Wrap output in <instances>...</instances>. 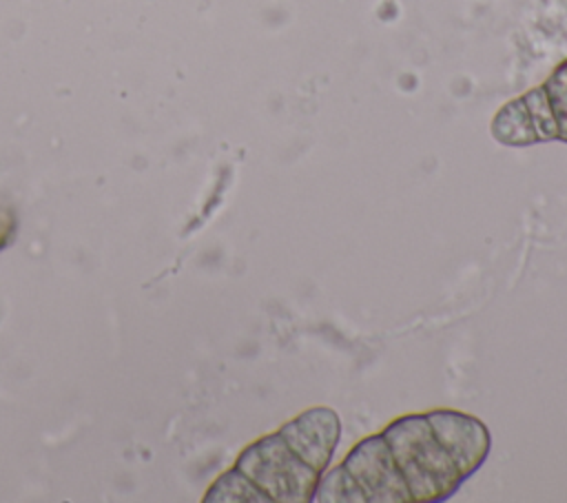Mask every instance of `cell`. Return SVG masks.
Wrapping results in <instances>:
<instances>
[{"mask_svg": "<svg viewBox=\"0 0 567 503\" xmlns=\"http://www.w3.org/2000/svg\"><path fill=\"white\" fill-rule=\"evenodd\" d=\"M381 434L396 459L412 503H439L458 492L463 476L436 441L425 414H403Z\"/></svg>", "mask_w": 567, "mask_h": 503, "instance_id": "1", "label": "cell"}, {"mask_svg": "<svg viewBox=\"0 0 567 503\" xmlns=\"http://www.w3.org/2000/svg\"><path fill=\"white\" fill-rule=\"evenodd\" d=\"M235 468L244 472L270 503H310L319 472L301 461L279 432L246 445Z\"/></svg>", "mask_w": 567, "mask_h": 503, "instance_id": "2", "label": "cell"}, {"mask_svg": "<svg viewBox=\"0 0 567 503\" xmlns=\"http://www.w3.org/2000/svg\"><path fill=\"white\" fill-rule=\"evenodd\" d=\"M359 483L365 503H410V490L383 434L361 439L341 463Z\"/></svg>", "mask_w": 567, "mask_h": 503, "instance_id": "3", "label": "cell"}, {"mask_svg": "<svg viewBox=\"0 0 567 503\" xmlns=\"http://www.w3.org/2000/svg\"><path fill=\"white\" fill-rule=\"evenodd\" d=\"M425 417L463 481L476 474L492 448L487 425L478 417L458 410H432L425 412Z\"/></svg>", "mask_w": 567, "mask_h": 503, "instance_id": "4", "label": "cell"}, {"mask_svg": "<svg viewBox=\"0 0 567 503\" xmlns=\"http://www.w3.org/2000/svg\"><path fill=\"white\" fill-rule=\"evenodd\" d=\"M279 434L301 461L321 474L339 445L341 419L332 408L315 406L286 421L279 428Z\"/></svg>", "mask_w": 567, "mask_h": 503, "instance_id": "5", "label": "cell"}, {"mask_svg": "<svg viewBox=\"0 0 567 503\" xmlns=\"http://www.w3.org/2000/svg\"><path fill=\"white\" fill-rule=\"evenodd\" d=\"M492 135L505 146H529L538 142L523 97H516L496 111L492 120Z\"/></svg>", "mask_w": 567, "mask_h": 503, "instance_id": "6", "label": "cell"}, {"mask_svg": "<svg viewBox=\"0 0 567 503\" xmlns=\"http://www.w3.org/2000/svg\"><path fill=\"white\" fill-rule=\"evenodd\" d=\"M204 501L206 503H270L268 494L261 492L237 468L217 476V481L208 487Z\"/></svg>", "mask_w": 567, "mask_h": 503, "instance_id": "7", "label": "cell"}, {"mask_svg": "<svg viewBox=\"0 0 567 503\" xmlns=\"http://www.w3.org/2000/svg\"><path fill=\"white\" fill-rule=\"evenodd\" d=\"M315 503H365V494L354 476L343 468H326L315 485Z\"/></svg>", "mask_w": 567, "mask_h": 503, "instance_id": "8", "label": "cell"}, {"mask_svg": "<svg viewBox=\"0 0 567 503\" xmlns=\"http://www.w3.org/2000/svg\"><path fill=\"white\" fill-rule=\"evenodd\" d=\"M523 102L527 106V113H529V120H532V126L536 131L538 142L558 140V120H556V113H554V106L547 97L545 86L540 84V86L529 89L523 95Z\"/></svg>", "mask_w": 567, "mask_h": 503, "instance_id": "9", "label": "cell"}, {"mask_svg": "<svg viewBox=\"0 0 567 503\" xmlns=\"http://www.w3.org/2000/svg\"><path fill=\"white\" fill-rule=\"evenodd\" d=\"M558 120V140L567 142V60L543 84Z\"/></svg>", "mask_w": 567, "mask_h": 503, "instance_id": "10", "label": "cell"}]
</instances>
